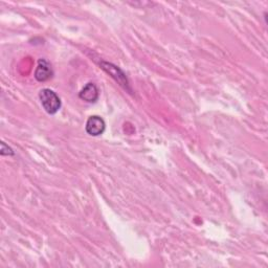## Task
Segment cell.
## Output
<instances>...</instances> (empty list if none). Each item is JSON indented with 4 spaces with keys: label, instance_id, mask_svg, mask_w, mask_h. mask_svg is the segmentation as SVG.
Segmentation results:
<instances>
[{
    "label": "cell",
    "instance_id": "obj_1",
    "mask_svg": "<svg viewBox=\"0 0 268 268\" xmlns=\"http://www.w3.org/2000/svg\"><path fill=\"white\" fill-rule=\"evenodd\" d=\"M39 99L43 109L48 114H55L61 108V100L58 94L51 89L44 88L39 93Z\"/></svg>",
    "mask_w": 268,
    "mask_h": 268
},
{
    "label": "cell",
    "instance_id": "obj_2",
    "mask_svg": "<svg viewBox=\"0 0 268 268\" xmlns=\"http://www.w3.org/2000/svg\"><path fill=\"white\" fill-rule=\"evenodd\" d=\"M86 132L91 136L102 135L106 129V124L104 120L99 115H92L86 122Z\"/></svg>",
    "mask_w": 268,
    "mask_h": 268
},
{
    "label": "cell",
    "instance_id": "obj_3",
    "mask_svg": "<svg viewBox=\"0 0 268 268\" xmlns=\"http://www.w3.org/2000/svg\"><path fill=\"white\" fill-rule=\"evenodd\" d=\"M53 74L50 63L46 59H40L38 66L35 70V78L39 82H45L49 80Z\"/></svg>",
    "mask_w": 268,
    "mask_h": 268
},
{
    "label": "cell",
    "instance_id": "obj_5",
    "mask_svg": "<svg viewBox=\"0 0 268 268\" xmlns=\"http://www.w3.org/2000/svg\"><path fill=\"white\" fill-rule=\"evenodd\" d=\"M80 99L88 103H94L99 99V89L93 83H88L79 93Z\"/></svg>",
    "mask_w": 268,
    "mask_h": 268
},
{
    "label": "cell",
    "instance_id": "obj_4",
    "mask_svg": "<svg viewBox=\"0 0 268 268\" xmlns=\"http://www.w3.org/2000/svg\"><path fill=\"white\" fill-rule=\"evenodd\" d=\"M102 67L108 72L110 76L116 81L119 82L120 85H122L123 87L125 88H128V81H127V78L125 76V73L119 68L116 67L114 65H112V64L110 63H102Z\"/></svg>",
    "mask_w": 268,
    "mask_h": 268
},
{
    "label": "cell",
    "instance_id": "obj_6",
    "mask_svg": "<svg viewBox=\"0 0 268 268\" xmlns=\"http://www.w3.org/2000/svg\"><path fill=\"white\" fill-rule=\"evenodd\" d=\"M0 153H1V155H14V152H13V150L10 149L8 146H6V144L4 142L1 143V150H0Z\"/></svg>",
    "mask_w": 268,
    "mask_h": 268
}]
</instances>
